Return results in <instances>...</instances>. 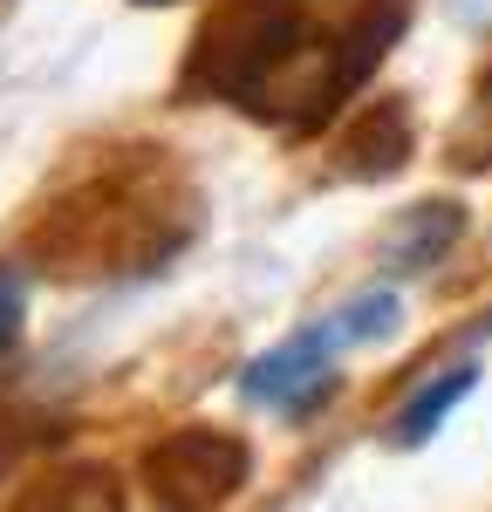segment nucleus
I'll use <instances>...</instances> for the list:
<instances>
[{
  "label": "nucleus",
  "instance_id": "1",
  "mask_svg": "<svg viewBox=\"0 0 492 512\" xmlns=\"http://www.w3.org/2000/svg\"><path fill=\"white\" fill-rule=\"evenodd\" d=\"M335 342H342V335H335V321H328V328H301V335H287L281 349H267L240 376L246 396H253V403H294L301 390H315V383H322Z\"/></svg>",
  "mask_w": 492,
  "mask_h": 512
},
{
  "label": "nucleus",
  "instance_id": "2",
  "mask_svg": "<svg viewBox=\"0 0 492 512\" xmlns=\"http://www.w3.org/2000/svg\"><path fill=\"white\" fill-rule=\"evenodd\" d=\"M472 383H479V369H472V362H458V369H445L431 390H417L404 403V417H397V444H424L431 431H445V417L472 396Z\"/></svg>",
  "mask_w": 492,
  "mask_h": 512
},
{
  "label": "nucleus",
  "instance_id": "3",
  "mask_svg": "<svg viewBox=\"0 0 492 512\" xmlns=\"http://www.w3.org/2000/svg\"><path fill=\"white\" fill-rule=\"evenodd\" d=\"M451 239H458V205H417L390 239V260L397 267H431V260H445Z\"/></svg>",
  "mask_w": 492,
  "mask_h": 512
},
{
  "label": "nucleus",
  "instance_id": "4",
  "mask_svg": "<svg viewBox=\"0 0 492 512\" xmlns=\"http://www.w3.org/2000/svg\"><path fill=\"white\" fill-rule=\"evenodd\" d=\"M397 321H404L397 287H369V294H356V301L335 315V335H342V342H383V335H397Z\"/></svg>",
  "mask_w": 492,
  "mask_h": 512
},
{
  "label": "nucleus",
  "instance_id": "5",
  "mask_svg": "<svg viewBox=\"0 0 492 512\" xmlns=\"http://www.w3.org/2000/svg\"><path fill=\"white\" fill-rule=\"evenodd\" d=\"M21 315H28V294H21V280L0 267V355L21 342Z\"/></svg>",
  "mask_w": 492,
  "mask_h": 512
}]
</instances>
